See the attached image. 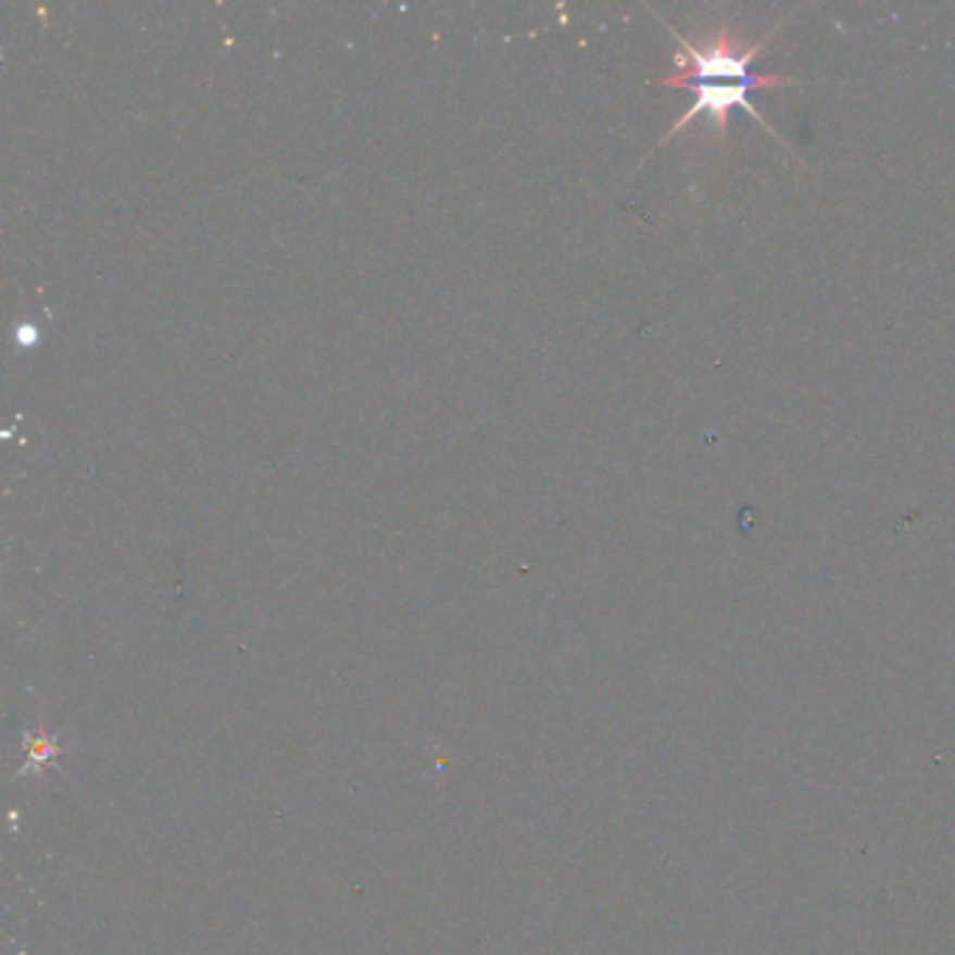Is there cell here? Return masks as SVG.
<instances>
[{"instance_id":"obj_1","label":"cell","mask_w":955,"mask_h":955,"mask_svg":"<svg viewBox=\"0 0 955 955\" xmlns=\"http://www.w3.org/2000/svg\"><path fill=\"white\" fill-rule=\"evenodd\" d=\"M670 32L678 42L676 53H673V71L667 76H662L656 85L687 90V93H692V104L678 115L676 124L658 140V147L676 138V135H681L698 118H712V124H715V140L724 143L726 133H729L731 110H743L756 124H763L774 138L782 140V135L765 121V115L751 101V90L796 85L799 81L796 76L754 74V60L774 40L777 28L765 34L759 42L740 40L737 32H731L729 26L712 28L709 34H701L695 40L678 34L676 28H670Z\"/></svg>"}]
</instances>
